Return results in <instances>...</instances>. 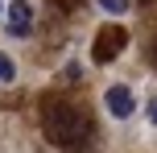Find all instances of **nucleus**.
<instances>
[{
  "label": "nucleus",
  "instance_id": "f257e3e1",
  "mask_svg": "<svg viewBox=\"0 0 157 153\" xmlns=\"http://www.w3.org/2000/svg\"><path fill=\"white\" fill-rule=\"evenodd\" d=\"M41 128H46V141H50V145H58V149H66V153H78V149L91 145L95 124H91V116H87L83 108L54 99V104H46Z\"/></svg>",
  "mask_w": 157,
  "mask_h": 153
},
{
  "label": "nucleus",
  "instance_id": "f03ea898",
  "mask_svg": "<svg viewBox=\"0 0 157 153\" xmlns=\"http://www.w3.org/2000/svg\"><path fill=\"white\" fill-rule=\"evenodd\" d=\"M124 46H128V29H120V25H103V29L95 33L91 58H95V62H112V58H116Z\"/></svg>",
  "mask_w": 157,
  "mask_h": 153
},
{
  "label": "nucleus",
  "instance_id": "7ed1b4c3",
  "mask_svg": "<svg viewBox=\"0 0 157 153\" xmlns=\"http://www.w3.org/2000/svg\"><path fill=\"white\" fill-rule=\"evenodd\" d=\"M103 108H108L116 120H128V116L136 112V95H132V87H128V83H112V87L103 91Z\"/></svg>",
  "mask_w": 157,
  "mask_h": 153
},
{
  "label": "nucleus",
  "instance_id": "20e7f679",
  "mask_svg": "<svg viewBox=\"0 0 157 153\" xmlns=\"http://www.w3.org/2000/svg\"><path fill=\"white\" fill-rule=\"evenodd\" d=\"M29 29H33L29 0H13V4H8V33H13V37H29Z\"/></svg>",
  "mask_w": 157,
  "mask_h": 153
},
{
  "label": "nucleus",
  "instance_id": "39448f33",
  "mask_svg": "<svg viewBox=\"0 0 157 153\" xmlns=\"http://www.w3.org/2000/svg\"><path fill=\"white\" fill-rule=\"evenodd\" d=\"M13 79H17V62L0 50V83H13Z\"/></svg>",
  "mask_w": 157,
  "mask_h": 153
},
{
  "label": "nucleus",
  "instance_id": "423d86ee",
  "mask_svg": "<svg viewBox=\"0 0 157 153\" xmlns=\"http://www.w3.org/2000/svg\"><path fill=\"white\" fill-rule=\"evenodd\" d=\"M99 8L112 13V17H124V13H128V0H99Z\"/></svg>",
  "mask_w": 157,
  "mask_h": 153
},
{
  "label": "nucleus",
  "instance_id": "0eeeda50",
  "mask_svg": "<svg viewBox=\"0 0 157 153\" xmlns=\"http://www.w3.org/2000/svg\"><path fill=\"white\" fill-rule=\"evenodd\" d=\"M145 116H149V124H157V95L149 99V104H145Z\"/></svg>",
  "mask_w": 157,
  "mask_h": 153
},
{
  "label": "nucleus",
  "instance_id": "6e6552de",
  "mask_svg": "<svg viewBox=\"0 0 157 153\" xmlns=\"http://www.w3.org/2000/svg\"><path fill=\"white\" fill-rule=\"evenodd\" d=\"M0 13H4V0H0Z\"/></svg>",
  "mask_w": 157,
  "mask_h": 153
}]
</instances>
